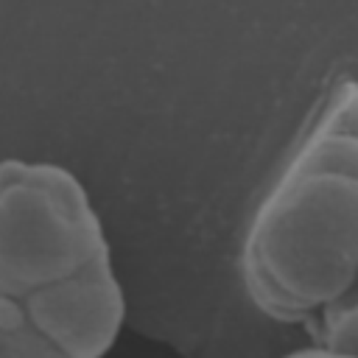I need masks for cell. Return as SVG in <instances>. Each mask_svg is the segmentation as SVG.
<instances>
[{"label":"cell","mask_w":358,"mask_h":358,"mask_svg":"<svg viewBox=\"0 0 358 358\" xmlns=\"http://www.w3.org/2000/svg\"><path fill=\"white\" fill-rule=\"evenodd\" d=\"M252 302L282 322L330 308L358 285V173L280 168L241 255Z\"/></svg>","instance_id":"obj_1"},{"label":"cell","mask_w":358,"mask_h":358,"mask_svg":"<svg viewBox=\"0 0 358 358\" xmlns=\"http://www.w3.org/2000/svg\"><path fill=\"white\" fill-rule=\"evenodd\" d=\"M316 355H358V288L322 310Z\"/></svg>","instance_id":"obj_4"},{"label":"cell","mask_w":358,"mask_h":358,"mask_svg":"<svg viewBox=\"0 0 358 358\" xmlns=\"http://www.w3.org/2000/svg\"><path fill=\"white\" fill-rule=\"evenodd\" d=\"M109 252L84 185L62 165L0 168V294L22 296Z\"/></svg>","instance_id":"obj_2"},{"label":"cell","mask_w":358,"mask_h":358,"mask_svg":"<svg viewBox=\"0 0 358 358\" xmlns=\"http://www.w3.org/2000/svg\"><path fill=\"white\" fill-rule=\"evenodd\" d=\"M355 288H358V285H355Z\"/></svg>","instance_id":"obj_5"},{"label":"cell","mask_w":358,"mask_h":358,"mask_svg":"<svg viewBox=\"0 0 358 358\" xmlns=\"http://www.w3.org/2000/svg\"><path fill=\"white\" fill-rule=\"evenodd\" d=\"M28 324L48 355L98 358L115 341L126 319V299L112 268V252L78 271L20 296Z\"/></svg>","instance_id":"obj_3"}]
</instances>
